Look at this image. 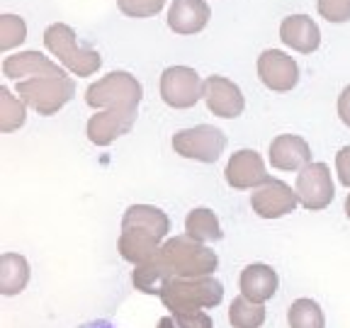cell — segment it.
I'll return each instance as SVG.
<instances>
[{
  "instance_id": "25",
  "label": "cell",
  "mask_w": 350,
  "mask_h": 328,
  "mask_svg": "<svg viewBox=\"0 0 350 328\" xmlns=\"http://www.w3.org/2000/svg\"><path fill=\"white\" fill-rule=\"evenodd\" d=\"M25 120H27L25 102L20 98H15L8 87H0V129L15 131L25 124Z\"/></svg>"
},
{
  "instance_id": "15",
  "label": "cell",
  "mask_w": 350,
  "mask_h": 328,
  "mask_svg": "<svg viewBox=\"0 0 350 328\" xmlns=\"http://www.w3.org/2000/svg\"><path fill=\"white\" fill-rule=\"evenodd\" d=\"M270 163L278 170H304L312 163V148L297 134H280L270 144Z\"/></svg>"
},
{
  "instance_id": "20",
  "label": "cell",
  "mask_w": 350,
  "mask_h": 328,
  "mask_svg": "<svg viewBox=\"0 0 350 328\" xmlns=\"http://www.w3.org/2000/svg\"><path fill=\"white\" fill-rule=\"evenodd\" d=\"M29 282V262L17 253H3L0 258V292L20 295Z\"/></svg>"
},
{
  "instance_id": "13",
  "label": "cell",
  "mask_w": 350,
  "mask_h": 328,
  "mask_svg": "<svg viewBox=\"0 0 350 328\" xmlns=\"http://www.w3.org/2000/svg\"><path fill=\"white\" fill-rule=\"evenodd\" d=\"M226 182L234 190H256V187L265 185L270 180V175L265 173V163H262L260 153L253 148H241L226 163Z\"/></svg>"
},
{
  "instance_id": "2",
  "label": "cell",
  "mask_w": 350,
  "mask_h": 328,
  "mask_svg": "<svg viewBox=\"0 0 350 328\" xmlns=\"http://www.w3.org/2000/svg\"><path fill=\"white\" fill-rule=\"evenodd\" d=\"M156 258L173 277H209L219 265L217 253L190 236L168 238Z\"/></svg>"
},
{
  "instance_id": "10",
  "label": "cell",
  "mask_w": 350,
  "mask_h": 328,
  "mask_svg": "<svg viewBox=\"0 0 350 328\" xmlns=\"http://www.w3.org/2000/svg\"><path fill=\"white\" fill-rule=\"evenodd\" d=\"M258 78L275 93H290L299 83V66L280 49H265L258 56Z\"/></svg>"
},
{
  "instance_id": "6",
  "label": "cell",
  "mask_w": 350,
  "mask_h": 328,
  "mask_svg": "<svg viewBox=\"0 0 350 328\" xmlns=\"http://www.w3.org/2000/svg\"><path fill=\"white\" fill-rule=\"evenodd\" d=\"M142 83L126 71L100 78L85 90V102L95 109H137L142 102Z\"/></svg>"
},
{
  "instance_id": "12",
  "label": "cell",
  "mask_w": 350,
  "mask_h": 328,
  "mask_svg": "<svg viewBox=\"0 0 350 328\" xmlns=\"http://www.w3.org/2000/svg\"><path fill=\"white\" fill-rule=\"evenodd\" d=\"M204 102L209 112L221 120H236L239 115H243V107H246L241 87L224 76H209L204 81Z\"/></svg>"
},
{
  "instance_id": "27",
  "label": "cell",
  "mask_w": 350,
  "mask_h": 328,
  "mask_svg": "<svg viewBox=\"0 0 350 328\" xmlns=\"http://www.w3.org/2000/svg\"><path fill=\"white\" fill-rule=\"evenodd\" d=\"M120 10L126 17H134V20H144V17H153L163 10L165 0H117Z\"/></svg>"
},
{
  "instance_id": "29",
  "label": "cell",
  "mask_w": 350,
  "mask_h": 328,
  "mask_svg": "<svg viewBox=\"0 0 350 328\" xmlns=\"http://www.w3.org/2000/svg\"><path fill=\"white\" fill-rule=\"evenodd\" d=\"M175 323H178V328H214L212 318H209L207 312H178L173 314Z\"/></svg>"
},
{
  "instance_id": "11",
  "label": "cell",
  "mask_w": 350,
  "mask_h": 328,
  "mask_svg": "<svg viewBox=\"0 0 350 328\" xmlns=\"http://www.w3.org/2000/svg\"><path fill=\"white\" fill-rule=\"evenodd\" d=\"M299 204V197L287 182L270 178L265 185L256 187L251 195V209L262 219H280L292 214Z\"/></svg>"
},
{
  "instance_id": "23",
  "label": "cell",
  "mask_w": 350,
  "mask_h": 328,
  "mask_svg": "<svg viewBox=\"0 0 350 328\" xmlns=\"http://www.w3.org/2000/svg\"><path fill=\"white\" fill-rule=\"evenodd\" d=\"M287 323L290 328H326V316L317 301L301 297L292 301L287 309Z\"/></svg>"
},
{
  "instance_id": "22",
  "label": "cell",
  "mask_w": 350,
  "mask_h": 328,
  "mask_svg": "<svg viewBox=\"0 0 350 328\" xmlns=\"http://www.w3.org/2000/svg\"><path fill=\"white\" fill-rule=\"evenodd\" d=\"M170 277H173V275L165 270L163 262H161L159 258H151V260L144 262V265H137V270L131 275V282H134V287H137L139 292H144V295H161Z\"/></svg>"
},
{
  "instance_id": "19",
  "label": "cell",
  "mask_w": 350,
  "mask_h": 328,
  "mask_svg": "<svg viewBox=\"0 0 350 328\" xmlns=\"http://www.w3.org/2000/svg\"><path fill=\"white\" fill-rule=\"evenodd\" d=\"M3 73L8 78H20L25 76H32V78H39V76H66L64 68L59 64H54L51 59H46L44 54L39 51H20L15 56H8L3 61Z\"/></svg>"
},
{
  "instance_id": "1",
  "label": "cell",
  "mask_w": 350,
  "mask_h": 328,
  "mask_svg": "<svg viewBox=\"0 0 350 328\" xmlns=\"http://www.w3.org/2000/svg\"><path fill=\"white\" fill-rule=\"evenodd\" d=\"M170 219L163 209L151 204H131L122 217L117 251L131 265H144L159 256L161 241L168 236Z\"/></svg>"
},
{
  "instance_id": "17",
  "label": "cell",
  "mask_w": 350,
  "mask_h": 328,
  "mask_svg": "<svg viewBox=\"0 0 350 328\" xmlns=\"http://www.w3.org/2000/svg\"><path fill=\"white\" fill-rule=\"evenodd\" d=\"M212 10L204 0H173L168 10V27L175 34H197L209 25Z\"/></svg>"
},
{
  "instance_id": "28",
  "label": "cell",
  "mask_w": 350,
  "mask_h": 328,
  "mask_svg": "<svg viewBox=\"0 0 350 328\" xmlns=\"http://www.w3.org/2000/svg\"><path fill=\"white\" fill-rule=\"evenodd\" d=\"M319 15L328 22H348L350 20V0H319Z\"/></svg>"
},
{
  "instance_id": "26",
  "label": "cell",
  "mask_w": 350,
  "mask_h": 328,
  "mask_svg": "<svg viewBox=\"0 0 350 328\" xmlns=\"http://www.w3.org/2000/svg\"><path fill=\"white\" fill-rule=\"evenodd\" d=\"M27 39V25L17 15L0 17V51H10L12 46Z\"/></svg>"
},
{
  "instance_id": "34",
  "label": "cell",
  "mask_w": 350,
  "mask_h": 328,
  "mask_svg": "<svg viewBox=\"0 0 350 328\" xmlns=\"http://www.w3.org/2000/svg\"><path fill=\"white\" fill-rule=\"evenodd\" d=\"M345 217L350 219V195H348V200H345Z\"/></svg>"
},
{
  "instance_id": "4",
  "label": "cell",
  "mask_w": 350,
  "mask_h": 328,
  "mask_svg": "<svg viewBox=\"0 0 350 328\" xmlns=\"http://www.w3.org/2000/svg\"><path fill=\"white\" fill-rule=\"evenodd\" d=\"M44 46L61 61V64L68 68L76 76L85 78L93 76L103 66V59L95 49H88V46H78L76 32H73L68 25L64 22H54L44 29Z\"/></svg>"
},
{
  "instance_id": "30",
  "label": "cell",
  "mask_w": 350,
  "mask_h": 328,
  "mask_svg": "<svg viewBox=\"0 0 350 328\" xmlns=\"http://www.w3.org/2000/svg\"><path fill=\"white\" fill-rule=\"evenodd\" d=\"M336 170H338V180L350 187V146H343L336 153Z\"/></svg>"
},
{
  "instance_id": "9",
  "label": "cell",
  "mask_w": 350,
  "mask_h": 328,
  "mask_svg": "<svg viewBox=\"0 0 350 328\" xmlns=\"http://www.w3.org/2000/svg\"><path fill=\"white\" fill-rule=\"evenodd\" d=\"M295 192L299 197V204L309 212H321L334 202L336 187L331 180V168L326 163H309L299 170L295 182Z\"/></svg>"
},
{
  "instance_id": "24",
  "label": "cell",
  "mask_w": 350,
  "mask_h": 328,
  "mask_svg": "<svg viewBox=\"0 0 350 328\" xmlns=\"http://www.w3.org/2000/svg\"><path fill=\"white\" fill-rule=\"evenodd\" d=\"M229 323L234 328H260L265 323V309L262 304L239 295L229 306Z\"/></svg>"
},
{
  "instance_id": "32",
  "label": "cell",
  "mask_w": 350,
  "mask_h": 328,
  "mask_svg": "<svg viewBox=\"0 0 350 328\" xmlns=\"http://www.w3.org/2000/svg\"><path fill=\"white\" fill-rule=\"evenodd\" d=\"M78 328H115V326L107 321H90V323H83V326H78Z\"/></svg>"
},
{
  "instance_id": "8",
  "label": "cell",
  "mask_w": 350,
  "mask_h": 328,
  "mask_svg": "<svg viewBox=\"0 0 350 328\" xmlns=\"http://www.w3.org/2000/svg\"><path fill=\"white\" fill-rule=\"evenodd\" d=\"M204 98V81L190 66H168L161 73V100L173 109H190Z\"/></svg>"
},
{
  "instance_id": "18",
  "label": "cell",
  "mask_w": 350,
  "mask_h": 328,
  "mask_svg": "<svg viewBox=\"0 0 350 328\" xmlns=\"http://www.w3.org/2000/svg\"><path fill=\"white\" fill-rule=\"evenodd\" d=\"M278 284H280L278 273L270 265H265V262H251V265H246L239 279L241 295L248 297L256 304H265L268 299H273L275 292H278Z\"/></svg>"
},
{
  "instance_id": "3",
  "label": "cell",
  "mask_w": 350,
  "mask_h": 328,
  "mask_svg": "<svg viewBox=\"0 0 350 328\" xmlns=\"http://www.w3.org/2000/svg\"><path fill=\"white\" fill-rule=\"evenodd\" d=\"M161 301L170 314L214 309L224 299V284L209 277H170L161 292Z\"/></svg>"
},
{
  "instance_id": "31",
  "label": "cell",
  "mask_w": 350,
  "mask_h": 328,
  "mask_svg": "<svg viewBox=\"0 0 350 328\" xmlns=\"http://www.w3.org/2000/svg\"><path fill=\"white\" fill-rule=\"evenodd\" d=\"M338 117L350 129V85L343 87V93H340V98H338Z\"/></svg>"
},
{
  "instance_id": "7",
  "label": "cell",
  "mask_w": 350,
  "mask_h": 328,
  "mask_svg": "<svg viewBox=\"0 0 350 328\" xmlns=\"http://www.w3.org/2000/svg\"><path fill=\"white\" fill-rule=\"evenodd\" d=\"M226 148V134L212 124H197L180 129L173 137V151L183 159L214 163Z\"/></svg>"
},
{
  "instance_id": "21",
  "label": "cell",
  "mask_w": 350,
  "mask_h": 328,
  "mask_svg": "<svg viewBox=\"0 0 350 328\" xmlns=\"http://www.w3.org/2000/svg\"><path fill=\"white\" fill-rule=\"evenodd\" d=\"M185 231V236L200 241V243H214V241H221V236H224L221 224H219V217L207 207H197L187 214Z\"/></svg>"
},
{
  "instance_id": "33",
  "label": "cell",
  "mask_w": 350,
  "mask_h": 328,
  "mask_svg": "<svg viewBox=\"0 0 350 328\" xmlns=\"http://www.w3.org/2000/svg\"><path fill=\"white\" fill-rule=\"evenodd\" d=\"M159 328H178V323H175L173 316H163L159 321Z\"/></svg>"
},
{
  "instance_id": "5",
  "label": "cell",
  "mask_w": 350,
  "mask_h": 328,
  "mask_svg": "<svg viewBox=\"0 0 350 328\" xmlns=\"http://www.w3.org/2000/svg\"><path fill=\"white\" fill-rule=\"evenodd\" d=\"M17 95L22 102L34 107L39 115L49 117L59 112L76 95V83L68 76H39L17 83Z\"/></svg>"
},
{
  "instance_id": "16",
  "label": "cell",
  "mask_w": 350,
  "mask_h": 328,
  "mask_svg": "<svg viewBox=\"0 0 350 328\" xmlns=\"http://www.w3.org/2000/svg\"><path fill=\"white\" fill-rule=\"evenodd\" d=\"M280 39L299 54H312L321 44V29L306 15H290L280 25Z\"/></svg>"
},
{
  "instance_id": "14",
  "label": "cell",
  "mask_w": 350,
  "mask_h": 328,
  "mask_svg": "<svg viewBox=\"0 0 350 328\" xmlns=\"http://www.w3.org/2000/svg\"><path fill=\"white\" fill-rule=\"evenodd\" d=\"M137 109H105L100 115H93L88 122V139L95 146H109L122 134L134 126Z\"/></svg>"
}]
</instances>
